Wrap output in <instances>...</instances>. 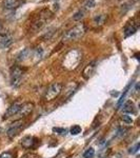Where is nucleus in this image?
<instances>
[{
  "mask_svg": "<svg viewBox=\"0 0 140 158\" xmlns=\"http://www.w3.org/2000/svg\"><path fill=\"white\" fill-rule=\"evenodd\" d=\"M81 59V52L79 50H77V49H74V50H71L70 52H67V55L64 56L62 61V67L64 69L69 70V71H72V70L76 69L79 65Z\"/></svg>",
  "mask_w": 140,
  "mask_h": 158,
  "instance_id": "nucleus-1",
  "label": "nucleus"
},
{
  "mask_svg": "<svg viewBox=\"0 0 140 158\" xmlns=\"http://www.w3.org/2000/svg\"><path fill=\"white\" fill-rule=\"evenodd\" d=\"M86 32V25L80 23V24L75 25L74 27L70 29L69 31H67L64 33L62 37L63 42H70V41H75V40L81 38L84 35V33Z\"/></svg>",
  "mask_w": 140,
  "mask_h": 158,
  "instance_id": "nucleus-2",
  "label": "nucleus"
},
{
  "mask_svg": "<svg viewBox=\"0 0 140 158\" xmlns=\"http://www.w3.org/2000/svg\"><path fill=\"white\" fill-rule=\"evenodd\" d=\"M62 91V84L59 82H55L50 85L48 90H46L45 94H44V99L46 101H52L56 97H58L59 94Z\"/></svg>",
  "mask_w": 140,
  "mask_h": 158,
  "instance_id": "nucleus-3",
  "label": "nucleus"
},
{
  "mask_svg": "<svg viewBox=\"0 0 140 158\" xmlns=\"http://www.w3.org/2000/svg\"><path fill=\"white\" fill-rule=\"evenodd\" d=\"M23 73H24V71L18 65H16L12 69V71H11V83L14 87H17L21 84Z\"/></svg>",
  "mask_w": 140,
  "mask_h": 158,
  "instance_id": "nucleus-4",
  "label": "nucleus"
},
{
  "mask_svg": "<svg viewBox=\"0 0 140 158\" xmlns=\"http://www.w3.org/2000/svg\"><path fill=\"white\" fill-rule=\"evenodd\" d=\"M22 127H23V121L22 120H19V121L14 122L12 125H11L10 129L8 130V136L10 138L15 137L16 135H18V133L20 132V130L22 129Z\"/></svg>",
  "mask_w": 140,
  "mask_h": 158,
  "instance_id": "nucleus-5",
  "label": "nucleus"
},
{
  "mask_svg": "<svg viewBox=\"0 0 140 158\" xmlns=\"http://www.w3.org/2000/svg\"><path fill=\"white\" fill-rule=\"evenodd\" d=\"M138 22H136L135 20H132L131 22H129L128 24L126 25V27H124V37H129V36L133 35V34H135L137 32V30H138Z\"/></svg>",
  "mask_w": 140,
  "mask_h": 158,
  "instance_id": "nucleus-6",
  "label": "nucleus"
},
{
  "mask_svg": "<svg viewBox=\"0 0 140 158\" xmlns=\"http://www.w3.org/2000/svg\"><path fill=\"white\" fill-rule=\"evenodd\" d=\"M33 109H34V104L32 103V102L22 103V106H21L19 112L17 113V115H18L19 117H25V116H27V115L31 114Z\"/></svg>",
  "mask_w": 140,
  "mask_h": 158,
  "instance_id": "nucleus-7",
  "label": "nucleus"
},
{
  "mask_svg": "<svg viewBox=\"0 0 140 158\" xmlns=\"http://www.w3.org/2000/svg\"><path fill=\"white\" fill-rule=\"evenodd\" d=\"M96 65H97L96 61H92V62H90L84 68L83 72H82V76H83L84 79H90L92 77L95 70H96Z\"/></svg>",
  "mask_w": 140,
  "mask_h": 158,
  "instance_id": "nucleus-8",
  "label": "nucleus"
},
{
  "mask_svg": "<svg viewBox=\"0 0 140 158\" xmlns=\"http://www.w3.org/2000/svg\"><path fill=\"white\" fill-rule=\"evenodd\" d=\"M23 3H24V0H3V1H2L3 8H8V10L17 8L22 5Z\"/></svg>",
  "mask_w": 140,
  "mask_h": 158,
  "instance_id": "nucleus-9",
  "label": "nucleus"
},
{
  "mask_svg": "<svg viewBox=\"0 0 140 158\" xmlns=\"http://www.w3.org/2000/svg\"><path fill=\"white\" fill-rule=\"evenodd\" d=\"M21 106H22L21 102H15L14 104H12V106L6 110L5 114H4V118H8V117H12V116H14V115H17V113H18L19 110H20Z\"/></svg>",
  "mask_w": 140,
  "mask_h": 158,
  "instance_id": "nucleus-10",
  "label": "nucleus"
},
{
  "mask_svg": "<svg viewBox=\"0 0 140 158\" xmlns=\"http://www.w3.org/2000/svg\"><path fill=\"white\" fill-rule=\"evenodd\" d=\"M32 54H33V50L32 49H29V48H26V49H24L23 51H21L20 53H19V55L17 56V60L18 61H24V60H26V59H29L30 57L32 56Z\"/></svg>",
  "mask_w": 140,
  "mask_h": 158,
  "instance_id": "nucleus-11",
  "label": "nucleus"
},
{
  "mask_svg": "<svg viewBox=\"0 0 140 158\" xmlns=\"http://www.w3.org/2000/svg\"><path fill=\"white\" fill-rule=\"evenodd\" d=\"M13 42V37L11 35H4L0 37V48L1 49H6L12 44Z\"/></svg>",
  "mask_w": 140,
  "mask_h": 158,
  "instance_id": "nucleus-12",
  "label": "nucleus"
},
{
  "mask_svg": "<svg viewBox=\"0 0 140 158\" xmlns=\"http://www.w3.org/2000/svg\"><path fill=\"white\" fill-rule=\"evenodd\" d=\"M34 144H35V138L31 137V136H26V137H24L21 140V146L25 149L32 148V147L34 146Z\"/></svg>",
  "mask_w": 140,
  "mask_h": 158,
  "instance_id": "nucleus-13",
  "label": "nucleus"
},
{
  "mask_svg": "<svg viewBox=\"0 0 140 158\" xmlns=\"http://www.w3.org/2000/svg\"><path fill=\"white\" fill-rule=\"evenodd\" d=\"M43 55H44V52L41 48H37L36 50L33 51V57L35 59V62H38L39 60H41L43 58Z\"/></svg>",
  "mask_w": 140,
  "mask_h": 158,
  "instance_id": "nucleus-14",
  "label": "nucleus"
},
{
  "mask_svg": "<svg viewBox=\"0 0 140 158\" xmlns=\"http://www.w3.org/2000/svg\"><path fill=\"white\" fill-rule=\"evenodd\" d=\"M77 87H78L77 83H75V82L70 83V84L67 87V89H65V97H70V96L75 92V90L77 89Z\"/></svg>",
  "mask_w": 140,
  "mask_h": 158,
  "instance_id": "nucleus-15",
  "label": "nucleus"
},
{
  "mask_svg": "<svg viewBox=\"0 0 140 158\" xmlns=\"http://www.w3.org/2000/svg\"><path fill=\"white\" fill-rule=\"evenodd\" d=\"M124 113H134L135 112V106L132 101H128L123 104V108H122Z\"/></svg>",
  "mask_w": 140,
  "mask_h": 158,
  "instance_id": "nucleus-16",
  "label": "nucleus"
},
{
  "mask_svg": "<svg viewBox=\"0 0 140 158\" xmlns=\"http://www.w3.org/2000/svg\"><path fill=\"white\" fill-rule=\"evenodd\" d=\"M107 20V16L105 15H98V16H96L94 18V23L96 25H101L104 23V21Z\"/></svg>",
  "mask_w": 140,
  "mask_h": 158,
  "instance_id": "nucleus-17",
  "label": "nucleus"
},
{
  "mask_svg": "<svg viewBox=\"0 0 140 158\" xmlns=\"http://www.w3.org/2000/svg\"><path fill=\"white\" fill-rule=\"evenodd\" d=\"M95 4H96V1H95V0H86V1L83 3V5H82V10H84V11L91 10V8H94Z\"/></svg>",
  "mask_w": 140,
  "mask_h": 158,
  "instance_id": "nucleus-18",
  "label": "nucleus"
},
{
  "mask_svg": "<svg viewBox=\"0 0 140 158\" xmlns=\"http://www.w3.org/2000/svg\"><path fill=\"white\" fill-rule=\"evenodd\" d=\"M44 21H45V19H38V20H36L35 22L33 23V30H35V31L40 30L42 27H43Z\"/></svg>",
  "mask_w": 140,
  "mask_h": 158,
  "instance_id": "nucleus-19",
  "label": "nucleus"
},
{
  "mask_svg": "<svg viewBox=\"0 0 140 158\" xmlns=\"http://www.w3.org/2000/svg\"><path fill=\"white\" fill-rule=\"evenodd\" d=\"M94 154H95V150L93 148H89L88 150L84 152V154H83V157L84 158H92L93 156H94Z\"/></svg>",
  "mask_w": 140,
  "mask_h": 158,
  "instance_id": "nucleus-20",
  "label": "nucleus"
},
{
  "mask_svg": "<svg viewBox=\"0 0 140 158\" xmlns=\"http://www.w3.org/2000/svg\"><path fill=\"white\" fill-rule=\"evenodd\" d=\"M79 133H81V127H80V125H73V127L71 128L72 135H78Z\"/></svg>",
  "mask_w": 140,
  "mask_h": 158,
  "instance_id": "nucleus-21",
  "label": "nucleus"
},
{
  "mask_svg": "<svg viewBox=\"0 0 140 158\" xmlns=\"http://www.w3.org/2000/svg\"><path fill=\"white\" fill-rule=\"evenodd\" d=\"M84 13H86V11L82 10V8H81V10H79L77 13H76L75 15H74V16H73V19H74V20H79V19H81L82 17L84 16Z\"/></svg>",
  "mask_w": 140,
  "mask_h": 158,
  "instance_id": "nucleus-22",
  "label": "nucleus"
},
{
  "mask_svg": "<svg viewBox=\"0 0 140 158\" xmlns=\"http://www.w3.org/2000/svg\"><path fill=\"white\" fill-rule=\"evenodd\" d=\"M121 119H122V120H123L126 123H128V125H130V123H132V122H133V119H132V117H131V116H129V115H126V114L122 115Z\"/></svg>",
  "mask_w": 140,
  "mask_h": 158,
  "instance_id": "nucleus-23",
  "label": "nucleus"
},
{
  "mask_svg": "<svg viewBox=\"0 0 140 158\" xmlns=\"http://www.w3.org/2000/svg\"><path fill=\"white\" fill-rule=\"evenodd\" d=\"M139 148H140V144H136L134 147H133V148H131V149H130V151H129V152H130L131 154H135V153L138 152Z\"/></svg>",
  "mask_w": 140,
  "mask_h": 158,
  "instance_id": "nucleus-24",
  "label": "nucleus"
},
{
  "mask_svg": "<svg viewBox=\"0 0 140 158\" xmlns=\"http://www.w3.org/2000/svg\"><path fill=\"white\" fill-rule=\"evenodd\" d=\"M53 132H56V133H59V134H65L67 133V130L65 129H62V128H53Z\"/></svg>",
  "mask_w": 140,
  "mask_h": 158,
  "instance_id": "nucleus-25",
  "label": "nucleus"
},
{
  "mask_svg": "<svg viewBox=\"0 0 140 158\" xmlns=\"http://www.w3.org/2000/svg\"><path fill=\"white\" fill-rule=\"evenodd\" d=\"M0 158H13V155H12V153H10V152H5V153H2V154L0 155Z\"/></svg>",
  "mask_w": 140,
  "mask_h": 158,
  "instance_id": "nucleus-26",
  "label": "nucleus"
},
{
  "mask_svg": "<svg viewBox=\"0 0 140 158\" xmlns=\"http://www.w3.org/2000/svg\"><path fill=\"white\" fill-rule=\"evenodd\" d=\"M52 1H55V0H52Z\"/></svg>",
  "mask_w": 140,
  "mask_h": 158,
  "instance_id": "nucleus-27",
  "label": "nucleus"
}]
</instances>
